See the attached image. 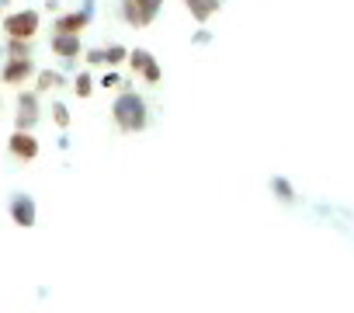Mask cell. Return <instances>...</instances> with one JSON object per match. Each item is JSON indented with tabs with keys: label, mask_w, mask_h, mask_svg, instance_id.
<instances>
[{
	"label": "cell",
	"mask_w": 354,
	"mask_h": 313,
	"mask_svg": "<svg viewBox=\"0 0 354 313\" xmlns=\"http://www.w3.org/2000/svg\"><path fill=\"white\" fill-rule=\"evenodd\" d=\"M111 118L122 132H142L146 122H149V111H146V101L136 91H122L111 105Z\"/></svg>",
	"instance_id": "obj_1"
},
{
	"label": "cell",
	"mask_w": 354,
	"mask_h": 313,
	"mask_svg": "<svg viewBox=\"0 0 354 313\" xmlns=\"http://www.w3.org/2000/svg\"><path fill=\"white\" fill-rule=\"evenodd\" d=\"M0 28L8 32V39H25V42H32V39L39 35V28H42V15L32 11V8L11 11L8 18H0Z\"/></svg>",
	"instance_id": "obj_2"
},
{
	"label": "cell",
	"mask_w": 354,
	"mask_h": 313,
	"mask_svg": "<svg viewBox=\"0 0 354 313\" xmlns=\"http://www.w3.org/2000/svg\"><path fill=\"white\" fill-rule=\"evenodd\" d=\"M163 8V0H122V21L132 28H149Z\"/></svg>",
	"instance_id": "obj_3"
},
{
	"label": "cell",
	"mask_w": 354,
	"mask_h": 313,
	"mask_svg": "<svg viewBox=\"0 0 354 313\" xmlns=\"http://www.w3.org/2000/svg\"><path fill=\"white\" fill-rule=\"evenodd\" d=\"M125 60H129L132 73L142 77L146 84H160V80H163V70H160V63H156V56H153L149 49H132Z\"/></svg>",
	"instance_id": "obj_4"
},
{
	"label": "cell",
	"mask_w": 354,
	"mask_h": 313,
	"mask_svg": "<svg viewBox=\"0 0 354 313\" xmlns=\"http://www.w3.org/2000/svg\"><path fill=\"white\" fill-rule=\"evenodd\" d=\"M91 21H94V0H84L80 11H66V15L56 18V32H63V35H80L84 28H91Z\"/></svg>",
	"instance_id": "obj_5"
},
{
	"label": "cell",
	"mask_w": 354,
	"mask_h": 313,
	"mask_svg": "<svg viewBox=\"0 0 354 313\" xmlns=\"http://www.w3.org/2000/svg\"><path fill=\"white\" fill-rule=\"evenodd\" d=\"M39 98H42V94H35V91H21V94H18V118H15V129L32 132V129L39 125V111H42Z\"/></svg>",
	"instance_id": "obj_6"
},
{
	"label": "cell",
	"mask_w": 354,
	"mask_h": 313,
	"mask_svg": "<svg viewBox=\"0 0 354 313\" xmlns=\"http://www.w3.org/2000/svg\"><path fill=\"white\" fill-rule=\"evenodd\" d=\"M53 56H59L63 60V66H73L80 56H84V42H80V35H63V32H53Z\"/></svg>",
	"instance_id": "obj_7"
},
{
	"label": "cell",
	"mask_w": 354,
	"mask_h": 313,
	"mask_svg": "<svg viewBox=\"0 0 354 313\" xmlns=\"http://www.w3.org/2000/svg\"><path fill=\"white\" fill-rule=\"evenodd\" d=\"M35 77V63H32V56L28 60H4V66H0V84H15V87H21V84H28Z\"/></svg>",
	"instance_id": "obj_8"
},
{
	"label": "cell",
	"mask_w": 354,
	"mask_h": 313,
	"mask_svg": "<svg viewBox=\"0 0 354 313\" xmlns=\"http://www.w3.org/2000/svg\"><path fill=\"white\" fill-rule=\"evenodd\" d=\"M8 213H11V220L18 223V226H35V199L32 195H25V192H18V195H11V202H8Z\"/></svg>",
	"instance_id": "obj_9"
},
{
	"label": "cell",
	"mask_w": 354,
	"mask_h": 313,
	"mask_svg": "<svg viewBox=\"0 0 354 313\" xmlns=\"http://www.w3.org/2000/svg\"><path fill=\"white\" fill-rule=\"evenodd\" d=\"M8 150H11V156H18V161H35V156H39V139L32 132L15 129L11 139H8Z\"/></svg>",
	"instance_id": "obj_10"
},
{
	"label": "cell",
	"mask_w": 354,
	"mask_h": 313,
	"mask_svg": "<svg viewBox=\"0 0 354 313\" xmlns=\"http://www.w3.org/2000/svg\"><path fill=\"white\" fill-rule=\"evenodd\" d=\"M56 87H66V77L59 70H39L35 73V94H46V91H56Z\"/></svg>",
	"instance_id": "obj_11"
},
{
	"label": "cell",
	"mask_w": 354,
	"mask_h": 313,
	"mask_svg": "<svg viewBox=\"0 0 354 313\" xmlns=\"http://www.w3.org/2000/svg\"><path fill=\"white\" fill-rule=\"evenodd\" d=\"M185 8H188V15L195 18V21H209L216 11H219V0H185Z\"/></svg>",
	"instance_id": "obj_12"
},
{
	"label": "cell",
	"mask_w": 354,
	"mask_h": 313,
	"mask_svg": "<svg viewBox=\"0 0 354 313\" xmlns=\"http://www.w3.org/2000/svg\"><path fill=\"white\" fill-rule=\"evenodd\" d=\"M28 56H32V42H25V39H8L4 60H28Z\"/></svg>",
	"instance_id": "obj_13"
},
{
	"label": "cell",
	"mask_w": 354,
	"mask_h": 313,
	"mask_svg": "<svg viewBox=\"0 0 354 313\" xmlns=\"http://www.w3.org/2000/svg\"><path fill=\"white\" fill-rule=\"evenodd\" d=\"M73 91H77V98H91V91H94V77L87 73V70H80L77 77H73V84H70Z\"/></svg>",
	"instance_id": "obj_14"
},
{
	"label": "cell",
	"mask_w": 354,
	"mask_h": 313,
	"mask_svg": "<svg viewBox=\"0 0 354 313\" xmlns=\"http://www.w3.org/2000/svg\"><path fill=\"white\" fill-rule=\"evenodd\" d=\"M104 53V66H118V63H125V56H129V49L125 46H108V49H101Z\"/></svg>",
	"instance_id": "obj_15"
},
{
	"label": "cell",
	"mask_w": 354,
	"mask_h": 313,
	"mask_svg": "<svg viewBox=\"0 0 354 313\" xmlns=\"http://www.w3.org/2000/svg\"><path fill=\"white\" fill-rule=\"evenodd\" d=\"M49 111H53V122H56L59 129H66V125H70V108H66V105H59V101H56Z\"/></svg>",
	"instance_id": "obj_16"
},
{
	"label": "cell",
	"mask_w": 354,
	"mask_h": 313,
	"mask_svg": "<svg viewBox=\"0 0 354 313\" xmlns=\"http://www.w3.org/2000/svg\"><path fill=\"white\" fill-rule=\"evenodd\" d=\"M84 60H87V66H104V53L101 49H84Z\"/></svg>",
	"instance_id": "obj_17"
},
{
	"label": "cell",
	"mask_w": 354,
	"mask_h": 313,
	"mask_svg": "<svg viewBox=\"0 0 354 313\" xmlns=\"http://www.w3.org/2000/svg\"><path fill=\"white\" fill-rule=\"evenodd\" d=\"M101 87H122V77L118 73H104L101 77Z\"/></svg>",
	"instance_id": "obj_18"
},
{
	"label": "cell",
	"mask_w": 354,
	"mask_h": 313,
	"mask_svg": "<svg viewBox=\"0 0 354 313\" xmlns=\"http://www.w3.org/2000/svg\"><path fill=\"white\" fill-rule=\"evenodd\" d=\"M274 185H278V192H281V199H292V188H288L285 181H274Z\"/></svg>",
	"instance_id": "obj_19"
},
{
	"label": "cell",
	"mask_w": 354,
	"mask_h": 313,
	"mask_svg": "<svg viewBox=\"0 0 354 313\" xmlns=\"http://www.w3.org/2000/svg\"><path fill=\"white\" fill-rule=\"evenodd\" d=\"M0 8H4V4H0Z\"/></svg>",
	"instance_id": "obj_20"
}]
</instances>
